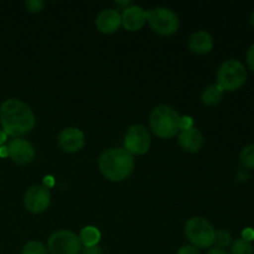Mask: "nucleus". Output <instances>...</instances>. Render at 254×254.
Segmentation results:
<instances>
[{"mask_svg": "<svg viewBox=\"0 0 254 254\" xmlns=\"http://www.w3.org/2000/svg\"><path fill=\"white\" fill-rule=\"evenodd\" d=\"M246 62H247V66L254 72V44L251 45V47L248 49L247 55H246Z\"/></svg>", "mask_w": 254, "mask_h": 254, "instance_id": "b1692460", "label": "nucleus"}, {"mask_svg": "<svg viewBox=\"0 0 254 254\" xmlns=\"http://www.w3.org/2000/svg\"><path fill=\"white\" fill-rule=\"evenodd\" d=\"M223 93H225V92H223L217 84H210V86L206 87L202 91V93H201V101H202V103L205 104V106L213 107L222 101Z\"/></svg>", "mask_w": 254, "mask_h": 254, "instance_id": "dca6fc26", "label": "nucleus"}, {"mask_svg": "<svg viewBox=\"0 0 254 254\" xmlns=\"http://www.w3.org/2000/svg\"><path fill=\"white\" fill-rule=\"evenodd\" d=\"M192 119L190 117H181L180 122V130H185V129L192 128Z\"/></svg>", "mask_w": 254, "mask_h": 254, "instance_id": "393cba45", "label": "nucleus"}, {"mask_svg": "<svg viewBox=\"0 0 254 254\" xmlns=\"http://www.w3.org/2000/svg\"><path fill=\"white\" fill-rule=\"evenodd\" d=\"M122 16L118 10L116 9H104L97 15L96 26L102 34H113L121 27Z\"/></svg>", "mask_w": 254, "mask_h": 254, "instance_id": "ddd939ff", "label": "nucleus"}, {"mask_svg": "<svg viewBox=\"0 0 254 254\" xmlns=\"http://www.w3.org/2000/svg\"><path fill=\"white\" fill-rule=\"evenodd\" d=\"M247 81V69L238 60H227L218 68L216 84L223 92H235Z\"/></svg>", "mask_w": 254, "mask_h": 254, "instance_id": "20e7f679", "label": "nucleus"}, {"mask_svg": "<svg viewBox=\"0 0 254 254\" xmlns=\"http://www.w3.org/2000/svg\"><path fill=\"white\" fill-rule=\"evenodd\" d=\"M213 245L217 248L225 250L226 247L232 245V235L227 230H223V228L217 230L215 232V242H213Z\"/></svg>", "mask_w": 254, "mask_h": 254, "instance_id": "aec40b11", "label": "nucleus"}, {"mask_svg": "<svg viewBox=\"0 0 254 254\" xmlns=\"http://www.w3.org/2000/svg\"><path fill=\"white\" fill-rule=\"evenodd\" d=\"M7 155L17 165H27L35 160V149L30 141L24 138H14L6 146Z\"/></svg>", "mask_w": 254, "mask_h": 254, "instance_id": "9d476101", "label": "nucleus"}, {"mask_svg": "<svg viewBox=\"0 0 254 254\" xmlns=\"http://www.w3.org/2000/svg\"><path fill=\"white\" fill-rule=\"evenodd\" d=\"M121 16L122 25L128 31H138L146 22V11L138 5L126 7Z\"/></svg>", "mask_w": 254, "mask_h": 254, "instance_id": "f8f14e48", "label": "nucleus"}, {"mask_svg": "<svg viewBox=\"0 0 254 254\" xmlns=\"http://www.w3.org/2000/svg\"><path fill=\"white\" fill-rule=\"evenodd\" d=\"M57 144L64 153H77L84 146V134L81 129L69 127L59 134Z\"/></svg>", "mask_w": 254, "mask_h": 254, "instance_id": "9b49d317", "label": "nucleus"}, {"mask_svg": "<svg viewBox=\"0 0 254 254\" xmlns=\"http://www.w3.org/2000/svg\"><path fill=\"white\" fill-rule=\"evenodd\" d=\"M179 145L188 153H197L203 145V135L197 128L185 129L179 133Z\"/></svg>", "mask_w": 254, "mask_h": 254, "instance_id": "4468645a", "label": "nucleus"}, {"mask_svg": "<svg viewBox=\"0 0 254 254\" xmlns=\"http://www.w3.org/2000/svg\"><path fill=\"white\" fill-rule=\"evenodd\" d=\"M248 179H250V176H248V173L246 170H240L237 173V180L241 181V183H245Z\"/></svg>", "mask_w": 254, "mask_h": 254, "instance_id": "cd10ccee", "label": "nucleus"}, {"mask_svg": "<svg viewBox=\"0 0 254 254\" xmlns=\"http://www.w3.org/2000/svg\"><path fill=\"white\" fill-rule=\"evenodd\" d=\"M78 238L84 247H94V246H98L99 241H101V232L97 227L86 226L84 228H82Z\"/></svg>", "mask_w": 254, "mask_h": 254, "instance_id": "f3484780", "label": "nucleus"}, {"mask_svg": "<svg viewBox=\"0 0 254 254\" xmlns=\"http://www.w3.org/2000/svg\"><path fill=\"white\" fill-rule=\"evenodd\" d=\"M240 161L243 168L254 170V144L246 145L240 154Z\"/></svg>", "mask_w": 254, "mask_h": 254, "instance_id": "a211bd4d", "label": "nucleus"}, {"mask_svg": "<svg viewBox=\"0 0 254 254\" xmlns=\"http://www.w3.org/2000/svg\"><path fill=\"white\" fill-rule=\"evenodd\" d=\"M135 166L133 155L124 148H111L99 155L98 168L104 178L119 183L131 175Z\"/></svg>", "mask_w": 254, "mask_h": 254, "instance_id": "f03ea898", "label": "nucleus"}, {"mask_svg": "<svg viewBox=\"0 0 254 254\" xmlns=\"http://www.w3.org/2000/svg\"><path fill=\"white\" fill-rule=\"evenodd\" d=\"M44 5L45 2L41 0H27V1H25V7L30 12H40Z\"/></svg>", "mask_w": 254, "mask_h": 254, "instance_id": "4be33fe9", "label": "nucleus"}, {"mask_svg": "<svg viewBox=\"0 0 254 254\" xmlns=\"http://www.w3.org/2000/svg\"><path fill=\"white\" fill-rule=\"evenodd\" d=\"M51 193L46 186L34 185L25 192L24 206L32 213H41L50 207Z\"/></svg>", "mask_w": 254, "mask_h": 254, "instance_id": "1a4fd4ad", "label": "nucleus"}, {"mask_svg": "<svg viewBox=\"0 0 254 254\" xmlns=\"http://www.w3.org/2000/svg\"><path fill=\"white\" fill-rule=\"evenodd\" d=\"M207 254H228V252H226V250H222V248L213 247L208 250Z\"/></svg>", "mask_w": 254, "mask_h": 254, "instance_id": "c85d7f7f", "label": "nucleus"}, {"mask_svg": "<svg viewBox=\"0 0 254 254\" xmlns=\"http://www.w3.org/2000/svg\"><path fill=\"white\" fill-rule=\"evenodd\" d=\"M0 124L6 135L21 138L35 128L36 119L32 109L25 102L9 98L0 106Z\"/></svg>", "mask_w": 254, "mask_h": 254, "instance_id": "f257e3e1", "label": "nucleus"}, {"mask_svg": "<svg viewBox=\"0 0 254 254\" xmlns=\"http://www.w3.org/2000/svg\"><path fill=\"white\" fill-rule=\"evenodd\" d=\"M228 254H254V248L252 243L238 238L231 245V250Z\"/></svg>", "mask_w": 254, "mask_h": 254, "instance_id": "6ab92c4d", "label": "nucleus"}, {"mask_svg": "<svg viewBox=\"0 0 254 254\" xmlns=\"http://www.w3.org/2000/svg\"><path fill=\"white\" fill-rule=\"evenodd\" d=\"M21 254H50L47 247H45L41 242L37 241H30L22 247Z\"/></svg>", "mask_w": 254, "mask_h": 254, "instance_id": "412c9836", "label": "nucleus"}, {"mask_svg": "<svg viewBox=\"0 0 254 254\" xmlns=\"http://www.w3.org/2000/svg\"><path fill=\"white\" fill-rule=\"evenodd\" d=\"M6 139H7L6 133H5V131L2 130L1 128H0V148H1V146H2V144H5Z\"/></svg>", "mask_w": 254, "mask_h": 254, "instance_id": "c756f323", "label": "nucleus"}, {"mask_svg": "<svg viewBox=\"0 0 254 254\" xmlns=\"http://www.w3.org/2000/svg\"><path fill=\"white\" fill-rule=\"evenodd\" d=\"M213 37L207 31H196L189 39V49L197 55H206L212 51Z\"/></svg>", "mask_w": 254, "mask_h": 254, "instance_id": "2eb2a0df", "label": "nucleus"}, {"mask_svg": "<svg viewBox=\"0 0 254 254\" xmlns=\"http://www.w3.org/2000/svg\"><path fill=\"white\" fill-rule=\"evenodd\" d=\"M146 21L151 30L163 36H170L179 30V17L169 7L158 6L146 11Z\"/></svg>", "mask_w": 254, "mask_h": 254, "instance_id": "423d86ee", "label": "nucleus"}, {"mask_svg": "<svg viewBox=\"0 0 254 254\" xmlns=\"http://www.w3.org/2000/svg\"><path fill=\"white\" fill-rule=\"evenodd\" d=\"M181 117L169 106H158L151 111L149 126L153 133L161 139H170L180 131Z\"/></svg>", "mask_w": 254, "mask_h": 254, "instance_id": "7ed1b4c3", "label": "nucleus"}, {"mask_svg": "<svg viewBox=\"0 0 254 254\" xmlns=\"http://www.w3.org/2000/svg\"><path fill=\"white\" fill-rule=\"evenodd\" d=\"M216 230L203 217H192L186 222L185 235L190 243L195 247L210 248L215 242Z\"/></svg>", "mask_w": 254, "mask_h": 254, "instance_id": "39448f33", "label": "nucleus"}, {"mask_svg": "<svg viewBox=\"0 0 254 254\" xmlns=\"http://www.w3.org/2000/svg\"><path fill=\"white\" fill-rule=\"evenodd\" d=\"M47 251L50 254H79L82 252V243L73 232L60 230L49 237Z\"/></svg>", "mask_w": 254, "mask_h": 254, "instance_id": "0eeeda50", "label": "nucleus"}, {"mask_svg": "<svg viewBox=\"0 0 254 254\" xmlns=\"http://www.w3.org/2000/svg\"><path fill=\"white\" fill-rule=\"evenodd\" d=\"M176 254H201V252L197 247H195V246L186 245L183 246Z\"/></svg>", "mask_w": 254, "mask_h": 254, "instance_id": "5701e85b", "label": "nucleus"}, {"mask_svg": "<svg viewBox=\"0 0 254 254\" xmlns=\"http://www.w3.org/2000/svg\"><path fill=\"white\" fill-rule=\"evenodd\" d=\"M242 240L247 241V242H252V241H254V230L253 228L248 227L246 228L245 231L242 232Z\"/></svg>", "mask_w": 254, "mask_h": 254, "instance_id": "a878e982", "label": "nucleus"}, {"mask_svg": "<svg viewBox=\"0 0 254 254\" xmlns=\"http://www.w3.org/2000/svg\"><path fill=\"white\" fill-rule=\"evenodd\" d=\"M251 25H252V26L254 27V10L252 11V14H251Z\"/></svg>", "mask_w": 254, "mask_h": 254, "instance_id": "7c9ffc66", "label": "nucleus"}, {"mask_svg": "<svg viewBox=\"0 0 254 254\" xmlns=\"http://www.w3.org/2000/svg\"><path fill=\"white\" fill-rule=\"evenodd\" d=\"M83 254H102V250L98 246H94V247H84L82 251Z\"/></svg>", "mask_w": 254, "mask_h": 254, "instance_id": "bb28decb", "label": "nucleus"}, {"mask_svg": "<svg viewBox=\"0 0 254 254\" xmlns=\"http://www.w3.org/2000/svg\"><path fill=\"white\" fill-rule=\"evenodd\" d=\"M151 144L150 133L143 124H134L128 129L124 138V149L131 155H143Z\"/></svg>", "mask_w": 254, "mask_h": 254, "instance_id": "6e6552de", "label": "nucleus"}]
</instances>
